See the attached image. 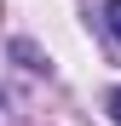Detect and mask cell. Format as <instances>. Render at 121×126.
I'll return each mask as SVG.
<instances>
[{"instance_id": "obj_1", "label": "cell", "mask_w": 121, "mask_h": 126, "mask_svg": "<svg viewBox=\"0 0 121 126\" xmlns=\"http://www.w3.org/2000/svg\"><path fill=\"white\" fill-rule=\"evenodd\" d=\"M104 29H110V40L121 46V0H110V6H104Z\"/></svg>"}, {"instance_id": "obj_2", "label": "cell", "mask_w": 121, "mask_h": 126, "mask_svg": "<svg viewBox=\"0 0 121 126\" xmlns=\"http://www.w3.org/2000/svg\"><path fill=\"white\" fill-rule=\"evenodd\" d=\"M110 120H115V126H121V86H115V92H110Z\"/></svg>"}]
</instances>
